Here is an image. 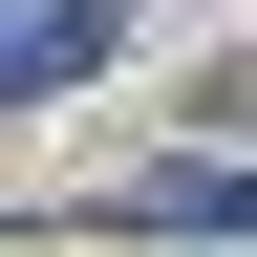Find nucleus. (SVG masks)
<instances>
[{
	"instance_id": "nucleus-1",
	"label": "nucleus",
	"mask_w": 257,
	"mask_h": 257,
	"mask_svg": "<svg viewBox=\"0 0 257 257\" xmlns=\"http://www.w3.org/2000/svg\"><path fill=\"white\" fill-rule=\"evenodd\" d=\"M107 64V0H22V86H86Z\"/></svg>"
},
{
	"instance_id": "nucleus-2",
	"label": "nucleus",
	"mask_w": 257,
	"mask_h": 257,
	"mask_svg": "<svg viewBox=\"0 0 257 257\" xmlns=\"http://www.w3.org/2000/svg\"><path fill=\"white\" fill-rule=\"evenodd\" d=\"M150 214H193V236H257V172H172Z\"/></svg>"
}]
</instances>
